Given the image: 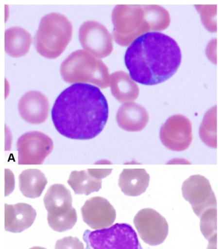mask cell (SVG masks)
<instances>
[{
	"label": "cell",
	"mask_w": 219,
	"mask_h": 249,
	"mask_svg": "<svg viewBox=\"0 0 219 249\" xmlns=\"http://www.w3.org/2000/svg\"><path fill=\"white\" fill-rule=\"evenodd\" d=\"M108 106L97 87L75 83L56 98L51 119L57 131L69 139H93L103 130L108 118Z\"/></svg>",
	"instance_id": "obj_1"
},
{
	"label": "cell",
	"mask_w": 219,
	"mask_h": 249,
	"mask_svg": "<svg viewBox=\"0 0 219 249\" xmlns=\"http://www.w3.org/2000/svg\"><path fill=\"white\" fill-rule=\"evenodd\" d=\"M181 51L172 38L158 32L137 37L127 49L124 63L132 80L147 86L162 83L179 68Z\"/></svg>",
	"instance_id": "obj_2"
},
{
	"label": "cell",
	"mask_w": 219,
	"mask_h": 249,
	"mask_svg": "<svg viewBox=\"0 0 219 249\" xmlns=\"http://www.w3.org/2000/svg\"><path fill=\"white\" fill-rule=\"evenodd\" d=\"M72 35V26L64 15L51 13L41 19L34 38L37 52L42 56L54 59L64 51Z\"/></svg>",
	"instance_id": "obj_3"
},
{
	"label": "cell",
	"mask_w": 219,
	"mask_h": 249,
	"mask_svg": "<svg viewBox=\"0 0 219 249\" xmlns=\"http://www.w3.org/2000/svg\"><path fill=\"white\" fill-rule=\"evenodd\" d=\"M84 239L86 249H143L136 231L126 223H117L94 231L86 230Z\"/></svg>",
	"instance_id": "obj_4"
},
{
	"label": "cell",
	"mask_w": 219,
	"mask_h": 249,
	"mask_svg": "<svg viewBox=\"0 0 219 249\" xmlns=\"http://www.w3.org/2000/svg\"><path fill=\"white\" fill-rule=\"evenodd\" d=\"M62 79L69 84L92 82L101 86L104 84L105 68L83 50L71 53L62 63Z\"/></svg>",
	"instance_id": "obj_5"
},
{
	"label": "cell",
	"mask_w": 219,
	"mask_h": 249,
	"mask_svg": "<svg viewBox=\"0 0 219 249\" xmlns=\"http://www.w3.org/2000/svg\"><path fill=\"white\" fill-rule=\"evenodd\" d=\"M43 201L50 225L65 228L77 221V213L72 206L70 191L64 185H51L47 190Z\"/></svg>",
	"instance_id": "obj_6"
},
{
	"label": "cell",
	"mask_w": 219,
	"mask_h": 249,
	"mask_svg": "<svg viewBox=\"0 0 219 249\" xmlns=\"http://www.w3.org/2000/svg\"><path fill=\"white\" fill-rule=\"evenodd\" d=\"M52 140L37 131L28 132L18 139V162L21 165L41 164L53 149Z\"/></svg>",
	"instance_id": "obj_7"
},
{
	"label": "cell",
	"mask_w": 219,
	"mask_h": 249,
	"mask_svg": "<svg viewBox=\"0 0 219 249\" xmlns=\"http://www.w3.org/2000/svg\"><path fill=\"white\" fill-rule=\"evenodd\" d=\"M184 198L199 218L206 211L217 208V200L210 182L200 175L190 176L182 186Z\"/></svg>",
	"instance_id": "obj_8"
},
{
	"label": "cell",
	"mask_w": 219,
	"mask_h": 249,
	"mask_svg": "<svg viewBox=\"0 0 219 249\" xmlns=\"http://www.w3.org/2000/svg\"><path fill=\"white\" fill-rule=\"evenodd\" d=\"M133 221L140 237L150 246L162 244L168 236V225L166 219L152 208L139 210Z\"/></svg>",
	"instance_id": "obj_9"
},
{
	"label": "cell",
	"mask_w": 219,
	"mask_h": 249,
	"mask_svg": "<svg viewBox=\"0 0 219 249\" xmlns=\"http://www.w3.org/2000/svg\"><path fill=\"white\" fill-rule=\"evenodd\" d=\"M159 136L162 144L168 149L178 152L185 150L192 140L191 123L184 115L170 116L161 125Z\"/></svg>",
	"instance_id": "obj_10"
},
{
	"label": "cell",
	"mask_w": 219,
	"mask_h": 249,
	"mask_svg": "<svg viewBox=\"0 0 219 249\" xmlns=\"http://www.w3.org/2000/svg\"><path fill=\"white\" fill-rule=\"evenodd\" d=\"M81 211L84 221L96 230L110 227L116 218L114 207L106 198L101 196L88 199L81 207Z\"/></svg>",
	"instance_id": "obj_11"
},
{
	"label": "cell",
	"mask_w": 219,
	"mask_h": 249,
	"mask_svg": "<svg viewBox=\"0 0 219 249\" xmlns=\"http://www.w3.org/2000/svg\"><path fill=\"white\" fill-rule=\"evenodd\" d=\"M21 117L28 123L38 124L45 122L50 111L47 98L42 92L31 90L25 93L18 104Z\"/></svg>",
	"instance_id": "obj_12"
},
{
	"label": "cell",
	"mask_w": 219,
	"mask_h": 249,
	"mask_svg": "<svg viewBox=\"0 0 219 249\" xmlns=\"http://www.w3.org/2000/svg\"><path fill=\"white\" fill-rule=\"evenodd\" d=\"M112 169H88L71 172L67 183L76 194L88 195L101 187V179L110 174Z\"/></svg>",
	"instance_id": "obj_13"
},
{
	"label": "cell",
	"mask_w": 219,
	"mask_h": 249,
	"mask_svg": "<svg viewBox=\"0 0 219 249\" xmlns=\"http://www.w3.org/2000/svg\"><path fill=\"white\" fill-rule=\"evenodd\" d=\"M36 216L35 210L30 204H5V230L14 233L20 232L32 226Z\"/></svg>",
	"instance_id": "obj_14"
},
{
	"label": "cell",
	"mask_w": 219,
	"mask_h": 249,
	"mask_svg": "<svg viewBox=\"0 0 219 249\" xmlns=\"http://www.w3.org/2000/svg\"><path fill=\"white\" fill-rule=\"evenodd\" d=\"M79 40L83 47L100 56L107 52L108 36L105 28L94 21L84 23L79 31Z\"/></svg>",
	"instance_id": "obj_15"
},
{
	"label": "cell",
	"mask_w": 219,
	"mask_h": 249,
	"mask_svg": "<svg viewBox=\"0 0 219 249\" xmlns=\"http://www.w3.org/2000/svg\"><path fill=\"white\" fill-rule=\"evenodd\" d=\"M116 118L118 126L130 132L143 130L149 121L146 110L141 106L134 104L121 107L118 111Z\"/></svg>",
	"instance_id": "obj_16"
},
{
	"label": "cell",
	"mask_w": 219,
	"mask_h": 249,
	"mask_svg": "<svg viewBox=\"0 0 219 249\" xmlns=\"http://www.w3.org/2000/svg\"><path fill=\"white\" fill-rule=\"evenodd\" d=\"M149 180L144 169H124L119 175L118 186L125 195L136 196L145 192Z\"/></svg>",
	"instance_id": "obj_17"
},
{
	"label": "cell",
	"mask_w": 219,
	"mask_h": 249,
	"mask_svg": "<svg viewBox=\"0 0 219 249\" xmlns=\"http://www.w3.org/2000/svg\"><path fill=\"white\" fill-rule=\"evenodd\" d=\"M31 35L25 29L19 27L8 28L5 32V50L13 57L26 54L32 44Z\"/></svg>",
	"instance_id": "obj_18"
},
{
	"label": "cell",
	"mask_w": 219,
	"mask_h": 249,
	"mask_svg": "<svg viewBox=\"0 0 219 249\" xmlns=\"http://www.w3.org/2000/svg\"><path fill=\"white\" fill-rule=\"evenodd\" d=\"M47 182L45 175L37 169L24 170L18 177L20 191L23 196L31 198L41 196Z\"/></svg>",
	"instance_id": "obj_19"
},
{
	"label": "cell",
	"mask_w": 219,
	"mask_h": 249,
	"mask_svg": "<svg viewBox=\"0 0 219 249\" xmlns=\"http://www.w3.org/2000/svg\"><path fill=\"white\" fill-rule=\"evenodd\" d=\"M201 140L208 146L217 148L216 110L211 115V109L205 114L199 128Z\"/></svg>",
	"instance_id": "obj_20"
},
{
	"label": "cell",
	"mask_w": 219,
	"mask_h": 249,
	"mask_svg": "<svg viewBox=\"0 0 219 249\" xmlns=\"http://www.w3.org/2000/svg\"><path fill=\"white\" fill-rule=\"evenodd\" d=\"M217 216L216 208L206 211L200 217L201 231L208 242L217 240Z\"/></svg>",
	"instance_id": "obj_21"
},
{
	"label": "cell",
	"mask_w": 219,
	"mask_h": 249,
	"mask_svg": "<svg viewBox=\"0 0 219 249\" xmlns=\"http://www.w3.org/2000/svg\"><path fill=\"white\" fill-rule=\"evenodd\" d=\"M55 249H84V246L77 237L69 236L58 239Z\"/></svg>",
	"instance_id": "obj_22"
},
{
	"label": "cell",
	"mask_w": 219,
	"mask_h": 249,
	"mask_svg": "<svg viewBox=\"0 0 219 249\" xmlns=\"http://www.w3.org/2000/svg\"><path fill=\"white\" fill-rule=\"evenodd\" d=\"M206 249H217V240L208 242Z\"/></svg>",
	"instance_id": "obj_23"
},
{
	"label": "cell",
	"mask_w": 219,
	"mask_h": 249,
	"mask_svg": "<svg viewBox=\"0 0 219 249\" xmlns=\"http://www.w3.org/2000/svg\"><path fill=\"white\" fill-rule=\"evenodd\" d=\"M29 249H47L43 248V247H41L34 246V247L31 248Z\"/></svg>",
	"instance_id": "obj_24"
}]
</instances>
